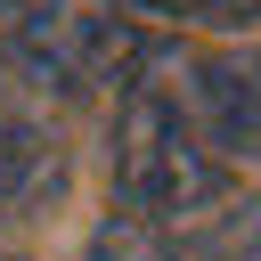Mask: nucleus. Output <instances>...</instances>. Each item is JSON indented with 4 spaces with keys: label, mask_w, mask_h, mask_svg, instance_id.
Wrapping results in <instances>:
<instances>
[{
    "label": "nucleus",
    "mask_w": 261,
    "mask_h": 261,
    "mask_svg": "<svg viewBox=\"0 0 261 261\" xmlns=\"http://www.w3.org/2000/svg\"><path fill=\"white\" fill-rule=\"evenodd\" d=\"M90 261H179V245L155 220H139V212H106L90 228Z\"/></svg>",
    "instance_id": "nucleus-6"
},
{
    "label": "nucleus",
    "mask_w": 261,
    "mask_h": 261,
    "mask_svg": "<svg viewBox=\"0 0 261 261\" xmlns=\"http://www.w3.org/2000/svg\"><path fill=\"white\" fill-rule=\"evenodd\" d=\"M41 8H57V0H0V24H24V16H41Z\"/></svg>",
    "instance_id": "nucleus-8"
},
{
    "label": "nucleus",
    "mask_w": 261,
    "mask_h": 261,
    "mask_svg": "<svg viewBox=\"0 0 261 261\" xmlns=\"http://www.w3.org/2000/svg\"><path fill=\"white\" fill-rule=\"evenodd\" d=\"M147 65V41L122 8H41L0 33V90L33 106H82L98 90H122Z\"/></svg>",
    "instance_id": "nucleus-2"
},
{
    "label": "nucleus",
    "mask_w": 261,
    "mask_h": 261,
    "mask_svg": "<svg viewBox=\"0 0 261 261\" xmlns=\"http://www.w3.org/2000/svg\"><path fill=\"white\" fill-rule=\"evenodd\" d=\"M212 261H261V204H228L212 220Z\"/></svg>",
    "instance_id": "nucleus-7"
},
{
    "label": "nucleus",
    "mask_w": 261,
    "mask_h": 261,
    "mask_svg": "<svg viewBox=\"0 0 261 261\" xmlns=\"http://www.w3.org/2000/svg\"><path fill=\"white\" fill-rule=\"evenodd\" d=\"M57 188H65V155H57V139H49L24 106H0V220L41 212Z\"/></svg>",
    "instance_id": "nucleus-4"
},
{
    "label": "nucleus",
    "mask_w": 261,
    "mask_h": 261,
    "mask_svg": "<svg viewBox=\"0 0 261 261\" xmlns=\"http://www.w3.org/2000/svg\"><path fill=\"white\" fill-rule=\"evenodd\" d=\"M114 188H122V212H139L155 228H212L237 204L228 163L196 139V122L179 114L155 57L114 90Z\"/></svg>",
    "instance_id": "nucleus-1"
},
{
    "label": "nucleus",
    "mask_w": 261,
    "mask_h": 261,
    "mask_svg": "<svg viewBox=\"0 0 261 261\" xmlns=\"http://www.w3.org/2000/svg\"><path fill=\"white\" fill-rule=\"evenodd\" d=\"M0 261H16V253H0Z\"/></svg>",
    "instance_id": "nucleus-9"
},
{
    "label": "nucleus",
    "mask_w": 261,
    "mask_h": 261,
    "mask_svg": "<svg viewBox=\"0 0 261 261\" xmlns=\"http://www.w3.org/2000/svg\"><path fill=\"white\" fill-rule=\"evenodd\" d=\"M163 82L196 139L220 163L261 155V49H212V57H163Z\"/></svg>",
    "instance_id": "nucleus-3"
},
{
    "label": "nucleus",
    "mask_w": 261,
    "mask_h": 261,
    "mask_svg": "<svg viewBox=\"0 0 261 261\" xmlns=\"http://www.w3.org/2000/svg\"><path fill=\"white\" fill-rule=\"evenodd\" d=\"M130 24H163V33H245L261 24V0H114Z\"/></svg>",
    "instance_id": "nucleus-5"
}]
</instances>
